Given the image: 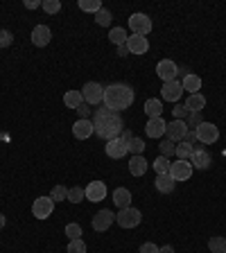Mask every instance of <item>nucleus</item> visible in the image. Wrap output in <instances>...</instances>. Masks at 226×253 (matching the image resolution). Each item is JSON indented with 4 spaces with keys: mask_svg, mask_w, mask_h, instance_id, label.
Returning a JSON list of instances; mask_svg holds the SVG:
<instances>
[{
    "mask_svg": "<svg viewBox=\"0 0 226 253\" xmlns=\"http://www.w3.org/2000/svg\"><path fill=\"white\" fill-rule=\"evenodd\" d=\"M66 235H68V240H79L82 237V226L79 224H68L66 226Z\"/></svg>",
    "mask_w": 226,
    "mask_h": 253,
    "instance_id": "a19ab883",
    "label": "nucleus"
},
{
    "mask_svg": "<svg viewBox=\"0 0 226 253\" xmlns=\"http://www.w3.org/2000/svg\"><path fill=\"white\" fill-rule=\"evenodd\" d=\"M120 138H122V140H125V142H129V140H132V138H134V133H132V131H129V129H122Z\"/></svg>",
    "mask_w": 226,
    "mask_h": 253,
    "instance_id": "de8ad7c7",
    "label": "nucleus"
},
{
    "mask_svg": "<svg viewBox=\"0 0 226 253\" xmlns=\"http://www.w3.org/2000/svg\"><path fill=\"white\" fill-rule=\"evenodd\" d=\"M82 97H84L86 104L97 109V104L104 102V86L97 84V82H86L84 88H82Z\"/></svg>",
    "mask_w": 226,
    "mask_h": 253,
    "instance_id": "20e7f679",
    "label": "nucleus"
},
{
    "mask_svg": "<svg viewBox=\"0 0 226 253\" xmlns=\"http://www.w3.org/2000/svg\"><path fill=\"white\" fill-rule=\"evenodd\" d=\"M154 185H156V190L161 195H170V192H174V188H177V181H174L170 174H156Z\"/></svg>",
    "mask_w": 226,
    "mask_h": 253,
    "instance_id": "aec40b11",
    "label": "nucleus"
},
{
    "mask_svg": "<svg viewBox=\"0 0 226 253\" xmlns=\"http://www.w3.org/2000/svg\"><path fill=\"white\" fill-rule=\"evenodd\" d=\"M41 9L45 11V14H59V11H61V2H59V0H43Z\"/></svg>",
    "mask_w": 226,
    "mask_h": 253,
    "instance_id": "c9c22d12",
    "label": "nucleus"
},
{
    "mask_svg": "<svg viewBox=\"0 0 226 253\" xmlns=\"http://www.w3.org/2000/svg\"><path fill=\"white\" fill-rule=\"evenodd\" d=\"M14 43V34L9 30H0V47H9Z\"/></svg>",
    "mask_w": 226,
    "mask_h": 253,
    "instance_id": "79ce46f5",
    "label": "nucleus"
},
{
    "mask_svg": "<svg viewBox=\"0 0 226 253\" xmlns=\"http://www.w3.org/2000/svg\"><path fill=\"white\" fill-rule=\"evenodd\" d=\"M79 9L86 11V14H97L102 9V2L100 0H79Z\"/></svg>",
    "mask_w": 226,
    "mask_h": 253,
    "instance_id": "7c9ffc66",
    "label": "nucleus"
},
{
    "mask_svg": "<svg viewBox=\"0 0 226 253\" xmlns=\"http://www.w3.org/2000/svg\"><path fill=\"white\" fill-rule=\"evenodd\" d=\"M134 97L136 95H134L132 86H127V84H111L104 88V106L111 111H116V113L129 109L134 104Z\"/></svg>",
    "mask_w": 226,
    "mask_h": 253,
    "instance_id": "f03ea898",
    "label": "nucleus"
},
{
    "mask_svg": "<svg viewBox=\"0 0 226 253\" xmlns=\"http://www.w3.org/2000/svg\"><path fill=\"white\" fill-rule=\"evenodd\" d=\"M86 192V199L97 204V201H104L106 199V183L104 181H90L89 185L84 188Z\"/></svg>",
    "mask_w": 226,
    "mask_h": 253,
    "instance_id": "ddd939ff",
    "label": "nucleus"
},
{
    "mask_svg": "<svg viewBox=\"0 0 226 253\" xmlns=\"http://www.w3.org/2000/svg\"><path fill=\"white\" fill-rule=\"evenodd\" d=\"M181 86H183V90H188L190 95H195L201 90V77L195 73H188L185 77H181Z\"/></svg>",
    "mask_w": 226,
    "mask_h": 253,
    "instance_id": "4be33fe9",
    "label": "nucleus"
},
{
    "mask_svg": "<svg viewBox=\"0 0 226 253\" xmlns=\"http://www.w3.org/2000/svg\"><path fill=\"white\" fill-rule=\"evenodd\" d=\"M127 47H129V54H145L149 50V41H147V37L132 34V37L127 39Z\"/></svg>",
    "mask_w": 226,
    "mask_h": 253,
    "instance_id": "6ab92c4d",
    "label": "nucleus"
},
{
    "mask_svg": "<svg viewBox=\"0 0 226 253\" xmlns=\"http://www.w3.org/2000/svg\"><path fill=\"white\" fill-rule=\"evenodd\" d=\"M118 54H120V57H127V54H129V47H127V43L118 47Z\"/></svg>",
    "mask_w": 226,
    "mask_h": 253,
    "instance_id": "09e8293b",
    "label": "nucleus"
},
{
    "mask_svg": "<svg viewBox=\"0 0 226 253\" xmlns=\"http://www.w3.org/2000/svg\"><path fill=\"white\" fill-rule=\"evenodd\" d=\"M113 204H116L118 208H127V206H132V190L116 188L113 190Z\"/></svg>",
    "mask_w": 226,
    "mask_h": 253,
    "instance_id": "5701e85b",
    "label": "nucleus"
},
{
    "mask_svg": "<svg viewBox=\"0 0 226 253\" xmlns=\"http://www.w3.org/2000/svg\"><path fill=\"white\" fill-rule=\"evenodd\" d=\"M129 27H132V34H138V37H147L152 32V18L147 14H132L129 16Z\"/></svg>",
    "mask_w": 226,
    "mask_h": 253,
    "instance_id": "39448f33",
    "label": "nucleus"
},
{
    "mask_svg": "<svg viewBox=\"0 0 226 253\" xmlns=\"http://www.w3.org/2000/svg\"><path fill=\"white\" fill-rule=\"evenodd\" d=\"M197 131V140L201 142V145H213V142L220 140V129H217L213 122H201L199 126L195 129Z\"/></svg>",
    "mask_w": 226,
    "mask_h": 253,
    "instance_id": "423d86ee",
    "label": "nucleus"
},
{
    "mask_svg": "<svg viewBox=\"0 0 226 253\" xmlns=\"http://www.w3.org/2000/svg\"><path fill=\"white\" fill-rule=\"evenodd\" d=\"M192 169L195 168H192L190 161H179V158H177V161L170 165V176H172L177 183H179V181H188L190 176H192Z\"/></svg>",
    "mask_w": 226,
    "mask_h": 253,
    "instance_id": "6e6552de",
    "label": "nucleus"
},
{
    "mask_svg": "<svg viewBox=\"0 0 226 253\" xmlns=\"http://www.w3.org/2000/svg\"><path fill=\"white\" fill-rule=\"evenodd\" d=\"M172 113H174V120H188V116H190V111L185 109V104H177L172 109Z\"/></svg>",
    "mask_w": 226,
    "mask_h": 253,
    "instance_id": "ea45409f",
    "label": "nucleus"
},
{
    "mask_svg": "<svg viewBox=\"0 0 226 253\" xmlns=\"http://www.w3.org/2000/svg\"><path fill=\"white\" fill-rule=\"evenodd\" d=\"M201 122H204V118H201V111H195V113H190V116H188L185 125H188V129H197Z\"/></svg>",
    "mask_w": 226,
    "mask_h": 253,
    "instance_id": "58836bf2",
    "label": "nucleus"
},
{
    "mask_svg": "<svg viewBox=\"0 0 226 253\" xmlns=\"http://www.w3.org/2000/svg\"><path fill=\"white\" fill-rule=\"evenodd\" d=\"M145 113H147V120L149 118H161L163 116V102L161 100H156V97H152V100H147L145 102Z\"/></svg>",
    "mask_w": 226,
    "mask_h": 253,
    "instance_id": "b1692460",
    "label": "nucleus"
},
{
    "mask_svg": "<svg viewBox=\"0 0 226 253\" xmlns=\"http://www.w3.org/2000/svg\"><path fill=\"white\" fill-rule=\"evenodd\" d=\"M68 253H86V242L79 237V240H70L68 242Z\"/></svg>",
    "mask_w": 226,
    "mask_h": 253,
    "instance_id": "4c0bfd02",
    "label": "nucleus"
},
{
    "mask_svg": "<svg viewBox=\"0 0 226 253\" xmlns=\"http://www.w3.org/2000/svg\"><path fill=\"white\" fill-rule=\"evenodd\" d=\"M23 7H25V9H37V7H41V2H39V0H25Z\"/></svg>",
    "mask_w": 226,
    "mask_h": 253,
    "instance_id": "49530a36",
    "label": "nucleus"
},
{
    "mask_svg": "<svg viewBox=\"0 0 226 253\" xmlns=\"http://www.w3.org/2000/svg\"><path fill=\"white\" fill-rule=\"evenodd\" d=\"M190 163H192V168L195 169H208L211 168V163H213V156L201 147V142H197L195 152H192V158H190Z\"/></svg>",
    "mask_w": 226,
    "mask_h": 253,
    "instance_id": "9b49d317",
    "label": "nucleus"
},
{
    "mask_svg": "<svg viewBox=\"0 0 226 253\" xmlns=\"http://www.w3.org/2000/svg\"><path fill=\"white\" fill-rule=\"evenodd\" d=\"M104 152H106V156L109 158H122V156L129 154V149H127V142L118 136V138H113V140H106Z\"/></svg>",
    "mask_w": 226,
    "mask_h": 253,
    "instance_id": "4468645a",
    "label": "nucleus"
},
{
    "mask_svg": "<svg viewBox=\"0 0 226 253\" xmlns=\"http://www.w3.org/2000/svg\"><path fill=\"white\" fill-rule=\"evenodd\" d=\"M145 147H147V145H145V140H142V138H138V136H134L132 140L127 142V149L132 152V156H140V154L145 152Z\"/></svg>",
    "mask_w": 226,
    "mask_h": 253,
    "instance_id": "c756f323",
    "label": "nucleus"
},
{
    "mask_svg": "<svg viewBox=\"0 0 226 253\" xmlns=\"http://www.w3.org/2000/svg\"><path fill=\"white\" fill-rule=\"evenodd\" d=\"M170 165H172V161L165 156H158L156 161L152 163V168L156 169V174H170Z\"/></svg>",
    "mask_w": 226,
    "mask_h": 253,
    "instance_id": "2f4dec72",
    "label": "nucleus"
},
{
    "mask_svg": "<svg viewBox=\"0 0 226 253\" xmlns=\"http://www.w3.org/2000/svg\"><path fill=\"white\" fill-rule=\"evenodd\" d=\"M50 199L52 201H68V188H66V185H54L52 192H50Z\"/></svg>",
    "mask_w": 226,
    "mask_h": 253,
    "instance_id": "72a5a7b5",
    "label": "nucleus"
},
{
    "mask_svg": "<svg viewBox=\"0 0 226 253\" xmlns=\"http://www.w3.org/2000/svg\"><path fill=\"white\" fill-rule=\"evenodd\" d=\"M113 221H116V215H113V211H109V208H102V211L95 212V217H93V231H97V233L109 231Z\"/></svg>",
    "mask_w": 226,
    "mask_h": 253,
    "instance_id": "9d476101",
    "label": "nucleus"
},
{
    "mask_svg": "<svg viewBox=\"0 0 226 253\" xmlns=\"http://www.w3.org/2000/svg\"><path fill=\"white\" fill-rule=\"evenodd\" d=\"M149 163H147V158L142 156H132L129 158V172H132V176H142V174L147 172Z\"/></svg>",
    "mask_w": 226,
    "mask_h": 253,
    "instance_id": "412c9836",
    "label": "nucleus"
},
{
    "mask_svg": "<svg viewBox=\"0 0 226 253\" xmlns=\"http://www.w3.org/2000/svg\"><path fill=\"white\" fill-rule=\"evenodd\" d=\"M208 249H211V253H226V237L213 235L211 240H208Z\"/></svg>",
    "mask_w": 226,
    "mask_h": 253,
    "instance_id": "c85d7f7f",
    "label": "nucleus"
},
{
    "mask_svg": "<svg viewBox=\"0 0 226 253\" xmlns=\"http://www.w3.org/2000/svg\"><path fill=\"white\" fill-rule=\"evenodd\" d=\"M63 104L68 106V109H75V111H77L79 106L84 104V97H82V90H68V93L63 95Z\"/></svg>",
    "mask_w": 226,
    "mask_h": 253,
    "instance_id": "393cba45",
    "label": "nucleus"
},
{
    "mask_svg": "<svg viewBox=\"0 0 226 253\" xmlns=\"http://www.w3.org/2000/svg\"><path fill=\"white\" fill-rule=\"evenodd\" d=\"M185 140H188L190 145H197V142H199V140H197V131H195V129H188V133H185Z\"/></svg>",
    "mask_w": 226,
    "mask_h": 253,
    "instance_id": "a18cd8bd",
    "label": "nucleus"
},
{
    "mask_svg": "<svg viewBox=\"0 0 226 253\" xmlns=\"http://www.w3.org/2000/svg\"><path fill=\"white\" fill-rule=\"evenodd\" d=\"M93 133H95L93 120H82V118H79V120L73 125V136L77 138V140H89Z\"/></svg>",
    "mask_w": 226,
    "mask_h": 253,
    "instance_id": "dca6fc26",
    "label": "nucleus"
},
{
    "mask_svg": "<svg viewBox=\"0 0 226 253\" xmlns=\"http://www.w3.org/2000/svg\"><path fill=\"white\" fill-rule=\"evenodd\" d=\"M86 199V192L84 188H79V185H75V188H68V201H73V204H79V201Z\"/></svg>",
    "mask_w": 226,
    "mask_h": 253,
    "instance_id": "f704fd0d",
    "label": "nucleus"
},
{
    "mask_svg": "<svg viewBox=\"0 0 226 253\" xmlns=\"http://www.w3.org/2000/svg\"><path fill=\"white\" fill-rule=\"evenodd\" d=\"M52 211H54V201L50 197H39L32 204V215L37 217V219H47V217L52 215Z\"/></svg>",
    "mask_w": 226,
    "mask_h": 253,
    "instance_id": "1a4fd4ad",
    "label": "nucleus"
},
{
    "mask_svg": "<svg viewBox=\"0 0 226 253\" xmlns=\"http://www.w3.org/2000/svg\"><path fill=\"white\" fill-rule=\"evenodd\" d=\"M156 75L165 82H174V79L179 77V66L172 61V59H161V61L156 63Z\"/></svg>",
    "mask_w": 226,
    "mask_h": 253,
    "instance_id": "0eeeda50",
    "label": "nucleus"
},
{
    "mask_svg": "<svg viewBox=\"0 0 226 253\" xmlns=\"http://www.w3.org/2000/svg\"><path fill=\"white\" fill-rule=\"evenodd\" d=\"M192 152H195V145H190L188 140H181V142H177L174 156L179 158V161H190V158H192Z\"/></svg>",
    "mask_w": 226,
    "mask_h": 253,
    "instance_id": "bb28decb",
    "label": "nucleus"
},
{
    "mask_svg": "<svg viewBox=\"0 0 226 253\" xmlns=\"http://www.w3.org/2000/svg\"><path fill=\"white\" fill-rule=\"evenodd\" d=\"M165 133H168V138L172 142H181V140H185L188 125H185V120H172L168 125V129H165Z\"/></svg>",
    "mask_w": 226,
    "mask_h": 253,
    "instance_id": "2eb2a0df",
    "label": "nucleus"
},
{
    "mask_svg": "<svg viewBox=\"0 0 226 253\" xmlns=\"http://www.w3.org/2000/svg\"><path fill=\"white\" fill-rule=\"evenodd\" d=\"M77 113H79V118H82V120H90V116H93V106L84 102V104L77 109Z\"/></svg>",
    "mask_w": 226,
    "mask_h": 253,
    "instance_id": "37998d69",
    "label": "nucleus"
},
{
    "mask_svg": "<svg viewBox=\"0 0 226 253\" xmlns=\"http://www.w3.org/2000/svg\"><path fill=\"white\" fill-rule=\"evenodd\" d=\"M127 39H129V34H127L125 27H113V30L109 32V41L113 43V45H118V47L125 45Z\"/></svg>",
    "mask_w": 226,
    "mask_h": 253,
    "instance_id": "cd10ccee",
    "label": "nucleus"
},
{
    "mask_svg": "<svg viewBox=\"0 0 226 253\" xmlns=\"http://www.w3.org/2000/svg\"><path fill=\"white\" fill-rule=\"evenodd\" d=\"M158 149H161V156L170 158V156H174V152H177V142H172L170 138H165V140H161Z\"/></svg>",
    "mask_w": 226,
    "mask_h": 253,
    "instance_id": "473e14b6",
    "label": "nucleus"
},
{
    "mask_svg": "<svg viewBox=\"0 0 226 253\" xmlns=\"http://www.w3.org/2000/svg\"><path fill=\"white\" fill-rule=\"evenodd\" d=\"M138 253H161V247H156L154 242H145V244H140Z\"/></svg>",
    "mask_w": 226,
    "mask_h": 253,
    "instance_id": "c03bdc74",
    "label": "nucleus"
},
{
    "mask_svg": "<svg viewBox=\"0 0 226 253\" xmlns=\"http://www.w3.org/2000/svg\"><path fill=\"white\" fill-rule=\"evenodd\" d=\"M93 126L95 136L104 138V140H113L122 133L125 122H122L120 113L106 109V106H97V109H93Z\"/></svg>",
    "mask_w": 226,
    "mask_h": 253,
    "instance_id": "f257e3e1",
    "label": "nucleus"
},
{
    "mask_svg": "<svg viewBox=\"0 0 226 253\" xmlns=\"http://www.w3.org/2000/svg\"><path fill=\"white\" fill-rule=\"evenodd\" d=\"M206 106V97L201 93H195V95H188V100H185V109L190 113H195V111H204Z\"/></svg>",
    "mask_w": 226,
    "mask_h": 253,
    "instance_id": "a878e982",
    "label": "nucleus"
},
{
    "mask_svg": "<svg viewBox=\"0 0 226 253\" xmlns=\"http://www.w3.org/2000/svg\"><path fill=\"white\" fill-rule=\"evenodd\" d=\"M5 224H7V217L0 212V228H5Z\"/></svg>",
    "mask_w": 226,
    "mask_h": 253,
    "instance_id": "3c124183",
    "label": "nucleus"
},
{
    "mask_svg": "<svg viewBox=\"0 0 226 253\" xmlns=\"http://www.w3.org/2000/svg\"><path fill=\"white\" fill-rule=\"evenodd\" d=\"M95 23H97V25H102V27H109L111 25V11L102 7V9L95 14Z\"/></svg>",
    "mask_w": 226,
    "mask_h": 253,
    "instance_id": "e433bc0d",
    "label": "nucleus"
},
{
    "mask_svg": "<svg viewBox=\"0 0 226 253\" xmlns=\"http://www.w3.org/2000/svg\"><path fill=\"white\" fill-rule=\"evenodd\" d=\"M32 43L37 47H45L47 43H50V39H52V30L47 25H37L34 30H32Z\"/></svg>",
    "mask_w": 226,
    "mask_h": 253,
    "instance_id": "f3484780",
    "label": "nucleus"
},
{
    "mask_svg": "<svg viewBox=\"0 0 226 253\" xmlns=\"http://www.w3.org/2000/svg\"><path fill=\"white\" fill-rule=\"evenodd\" d=\"M142 221V212L134 206H127V208H120L116 215V224L122 228H136Z\"/></svg>",
    "mask_w": 226,
    "mask_h": 253,
    "instance_id": "7ed1b4c3",
    "label": "nucleus"
},
{
    "mask_svg": "<svg viewBox=\"0 0 226 253\" xmlns=\"http://www.w3.org/2000/svg\"><path fill=\"white\" fill-rule=\"evenodd\" d=\"M161 253H174V247L172 244H165V247H161Z\"/></svg>",
    "mask_w": 226,
    "mask_h": 253,
    "instance_id": "8fccbe9b",
    "label": "nucleus"
},
{
    "mask_svg": "<svg viewBox=\"0 0 226 253\" xmlns=\"http://www.w3.org/2000/svg\"><path fill=\"white\" fill-rule=\"evenodd\" d=\"M181 95H183V86H181L179 79H174V82H165L163 88H161V97L165 102H179Z\"/></svg>",
    "mask_w": 226,
    "mask_h": 253,
    "instance_id": "f8f14e48",
    "label": "nucleus"
},
{
    "mask_svg": "<svg viewBox=\"0 0 226 253\" xmlns=\"http://www.w3.org/2000/svg\"><path fill=\"white\" fill-rule=\"evenodd\" d=\"M165 129H168V122H165L163 118H149L147 125H145V133H147L149 138H163Z\"/></svg>",
    "mask_w": 226,
    "mask_h": 253,
    "instance_id": "a211bd4d",
    "label": "nucleus"
}]
</instances>
